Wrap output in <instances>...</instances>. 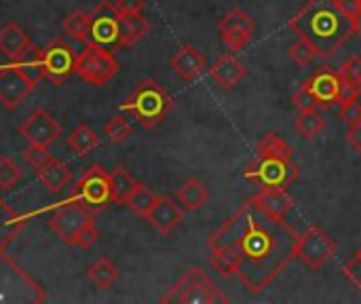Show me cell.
<instances>
[{
  "mask_svg": "<svg viewBox=\"0 0 361 304\" xmlns=\"http://www.w3.org/2000/svg\"><path fill=\"white\" fill-rule=\"evenodd\" d=\"M296 239L286 218L267 214L250 199L207 237V243L228 245L239 260V281L250 294H260L296 258Z\"/></svg>",
  "mask_w": 361,
  "mask_h": 304,
  "instance_id": "cell-1",
  "label": "cell"
},
{
  "mask_svg": "<svg viewBox=\"0 0 361 304\" xmlns=\"http://www.w3.org/2000/svg\"><path fill=\"white\" fill-rule=\"evenodd\" d=\"M290 30L311 42L322 59L332 57L353 34L351 21L338 11L336 0H307L290 17Z\"/></svg>",
  "mask_w": 361,
  "mask_h": 304,
  "instance_id": "cell-2",
  "label": "cell"
},
{
  "mask_svg": "<svg viewBox=\"0 0 361 304\" xmlns=\"http://www.w3.org/2000/svg\"><path fill=\"white\" fill-rule=\"evenodd\" d=\"M93 209L78 203H66L53 212L49 218V229L70 248L89 250L97 243L99 233L93 222Z\"/></svg>",
  "mask_w": 361,
  "mask_h": 304,
  "instance_id": "cell-3",
  "label": "cell"
},
{
  "mask_svg": "<svg viewBox=\"0 0 361 304\" xmlns=\"http://www.w3.org/2000/svg\"><path fill=\"white\" fill-rule=\"evenodd\" d=\"M171 106L173 102L169 93L157 80L146 78L129 93V97L121 104V110L129 112L142 127L152 129L169 114Z\"/></svg>",
  "mask_w": 361,
  "mask_h": 304,
  "instance_id": "cell-4",
  "label": "cell"
},
{
  "mask_svg": "<svg viewBox=\"0 0 361 304\" xmlns=\"http://www.w3.org/2000/svg\"><path fill=\"white\" fill-rule=\"evenodd\" d=\"M161 300L182 304H212L228 303L231 298L220 292V288L203 273V269H190Z\"/></svg>",
  "mask_w": 361,
  "mask_h": 304,
  "instance_id": "cell-5",
  "label": "cell"
},
{
  "mask_svg": "<svg viewBox=\"0 0 361 304\" xmlns=\"http://www.w3.org/2000/svg\"><path fill=\"white\" fill-rule=\"evenodd\" d=\"M76 74L85 83L102 87L118 74V61L110 49H104L97 44H87L82 49V53H78V57H76Z\"/></svg>",
  "mask_w": 361,
  "mask_h": 304,
  "instance_id": "cell-6",
  "label": "cell"
},
{
  "mask_svg": "<svg viewBox=\"0 0 361 304\" xmlns=\"http://www.w3.org/2000/svg\"><path fill=\"white\" fill-rule=\"evenodd\" d=\"M334 254H336L334 239L317 224L309 226L296 239L294 256H296V260H300L311 271H319L330 258H334Z\"/></svg>",
  "mask_w": 361,
  "mask_h": 304,
  "instance_id": "cell-7",
  "label": "cell"
},
{
  "mask_svg": "<svg viewBox=\"0 0 361 304\" xmlns=\"http://www.w3.org/2000/svg\"><path fill=\"white\" fill-rule=\"evenodd\" d=\"M245 180H252L262 186L271 188H288L298 178V165L294 161H283L277 157H258L245 171Z\"/></svg>",
  "mask_w": 361,
  "mask_h": 304,
  "instance_id": "cell-8",
  "label": "cell"
},
{
  "mask_svg": "<svg viewBox=\"0 0 361 304\" xmlns=\"http://www.w3.org/2000/svg\"><path fill=\"white\" fill-rule=\"evenodd\" d=\"M89 17H91V25H89L87 42L110 49V51L121 49V28H118L121 13H118V8L110 0H104L89 13Z\"/></svg>",
  "mask_w": 361,
  "mask_h": 304,
  "instance_id": "cell-9",
  "label": "cell"
},
{
  "mask_svg": "<svg viewBox=\"0 0 361 304\" xmlns=\"http://www.w3.org/2000/svg\"><path fill=\"white\" fill-rule=\"evenodd\" d=\"M74 197H76V201H80L82 205H87L93 212L104 209L108 203H112L110 174L99 165H91L78 178L76 188H74Z\"/></svg>",
  "mask_w": 361,
  "mask_h": 304,
  "instance_id": "cell-10",
  "label": "cell"
},
{
  "mask_svg": "<svg viewBox=\"0 0 361 304\" xmlns=\"http://www.w3.org/2000/svg\"><path fill=\"white\" fill-rule=\"evenodd\" d=\"M76 51L61 38H53L42 49V78L61 85L76 72Z\"/></svg>",
  "mask_w": 361,
  "mask_h": 304,
  "instance_id": "cell-11",
  "label": "cell"
},
{
  "mask_svg": "<svg viewBox=\"0 0 361 304\" xmlns=\"http://www.w3.org/2000/svg\"><path fill=\"white\" fill-rule=\"evenodd\" d=\"M38 80L21 72L15 63L0 68V104L6 110H15L34 89Z\"/></svg>",
  "mask_w": 361,
  "mask_h": 304,
  "instance_id": "cell-12",
  "label": "cell"
},
{
  "mask_svg": "<svg viewBox=\"0 0 361 304\" xmlns=\"http://www.w3.org/2000/svg\"><path fill=\"white\" fill-rule=\"evenodd\" d=\"M218 30H220V40L233 51H241L243 47H247V42L252 40L254 34V19L250 13L241 11V8H231L228 13H224L218 21Z\"/></svg>",
  "mask_w": 361,
  "mask_h": 304,
  "instance_id": "cell-13",
  "label": "cell"
},
{
  "mask_svg": "<svg viewBox=\"0 0 361 304\" xmlns=\"http://www.w3.org/2000/svg\"><path fill=\"white\" fill-rule=\"evenodd\" d=\"M19 135L27 142V144H36V146H51L59 133H61V127L59 123L53 118L51 112L38 108L34 110L21 125H19Z\"/></svg>",
  "mask_w": 361,
  "mask_h": 304,
  "instance_id": "cell-14",
  "label": "cell"
},
{
  "mask_svg": "<svg viewBox=\"0 0 361 304\" xmlns=\"http://www.w3.org/2000/svg\"><path fill=\"white\" fill-rule=\"evenodd\" d=\"M309 91L313 93V97L317 99L319 110H328L334 102H341V87H343V78L341 72L336 70H317L309 80H307Z\"/></svg>",
  "mask_w": 361,
  "mask_h": 304,
  "instance_id": "cell-15",
  "label": "cell"
},
{
  "mask_svg": "<svg viewBox=\"0 0 361 304\" xmlns=\"http://www.w3.org/2000/svg\"><path fill=\"white\" fill-rule=\"evenodd\" d=\"M184 220V209L169 197H157L152 209L146 216V222L161 235H169Z\"/></svg>",
  "mask_w": 361,
  "mask_h": 304,
  "instance_id": "cell-16",
  "label": "cell"
},
{
  "mask_svg": "<svg viewBox=\"0 0 361 304\" xmlns=\"http://www.w3.org/2000/svg\"><path fill=\"white\" fill-rule=\"evenodd\" d=\"M205 66L207 63H205L203 53L195 49L192 44H182L171 57V68L186 83H195L205 72Z\"/></svg>",
  "mask_w": 361,
  "mask_h": 304,
  "instance_id": "cell-17",
  "label": "cell"
},
{
  "mask_svg": "<svg viewBox=\"0 0 361 304\" xmlns=\"http://www.w3.org/2000/svg\"><path fill=\"white\" fill-rule=\"evenodd\" d=\"M209 74L220 89H235L245 76V66L233 53H226L218 57V61L209 68Z\"/></svg>",
  "mask_w": 361,
  "mask_h": 304,
  "instance_id": "cell-18",
  "label": "cell"
},
{
  "mask_svg": "<svg viewBox=\"0 0 361 304\" xmlns=\"http://www.w3.org/2000/svg\"><path fill=\"white\" fill-rule=\"evenodd\" d=\"M252 201L264 209L267 214L275 216V218H286L292 209H294V199L288 195L286 188H271V186H262L260 193H256L252 197Z\"/></svg>",
  "mask_w": 361,
  "mask_h": 304,
  "instance_id": "cell-19",
  "label": "cell"
},
{
  "mask_svg": "<svg viewBox=\"0 0 361 304\" xmlns=\"http://www.w3.org/2000/svg\"><path fill=\"white\" fill-rule=\"evenodd\" d=\"M36 176L49 193H61L72 182L70 167L53 154L36 169Z\"/></svg>",
  "mask_w": 361,
  "mask_h": 304,
  "instance_id": "cell-20",
  "label": "cell"
},
{
  "mask_svg": "<svg viewBox=\"0 0 361 304\" xmlns=\"http://www.w3.org/2000/svg\"><path fill=\"white\" fill-rule=\"evenodd\" d=\"M30 44H32V40L19 23L8 21L0 28V51L8 59H17L21 55V51H25Z\"/></svg>",
  "mask_w": 361,
  "mask_h": 304,
  "instance_id": "cell-21",
  "label": "cell"
},
{
  "mask_svg": "<svg viewBox=\"0 0 361 304\" xmlns=\"http://www.w3.org/2000/svg\"><path fill=\"white\" fill-rule=\"evenodd\" d=\"M118 28H121V47H133L150 32V23L142 13H121Z\"/></svg>",
  "mask_w": 361,
  "mask_h": 304,
  "instance_id": "cell-22",
  "label": "cell"
},
{
  "mask_svg": "<svg viewBox=\"0 0 361 304\" xmlns=\"http://www.w3.org/2000/svg\"><path fill=\"white\" fill-rule=\"evenodd\" d=\"M110 174V190H112V203L118 205H127L129 197L133 195V190L137 188L140 182H135V178L125 169V167H114Z\"/></svg>",
  "mask_w": 361,
  "mask_h": 304,
  "instance_id": "cell-23",
  "label": "cell"
},
{
  "mask_svg": "<svg viewBox=\"0 0 361 304\" xmlns=\"http://www.w3.org/2000/svg\"><path fill=\"white\" fill-rule=\"evenodd\" d=\"M207 250H209L212 267H214L222 277H233V275H237V271H239V260H237L235 252H233L228 245H222V243H207Z\"/></svg>",
  "mask_w": 361,
  "mask_h": 304,
  "instance_id": "cell-24",
  "label": "cell"
},
{
  "mask_svg": "<svg viewBox=\"0 0 361 304\" xmlns=\"http://www.w3.org/2000/svg\"><path fill=\"white\" fill-rule=\"evenodd\" d=\"M209 193H207V186L201 182V180H186L180 190H178V201L180 205H184L186 212H197L205 205Z\"/></svg>",
  "mask_w": 361,
  "mask_h": 304,
  "instance_id": "cell-25",
  "label": "cell"
},
{
  "mask_svg": "<svg viewBox=\"0 0 361 304\" xmlns=\"http://www.w3.org/2000/svg\"><path fill=\"white\" fill-rule=\"evenodd\" d=\"M99 146V138L97 133L87 125V123H80L72 129V133L68 135V148L78 154V157H85L89 154L91 150H95Z\"/></svg>",
  "mask_w": 361,
  "mask_h": 304,
  "instance_id": "cell-26",
  "label": "cell"
},
{
  "mask_svg": "<svg viewBox=\"0 0 361 304\" xmlns=\"http://www.w3.org/2000/svg\"><path fill=\"white\" fill-rule=\"evenodd\" d=\"M118 267L108 258H99L91 269H89V279L97 290H110L116 281H118Z\"/></svg>",
  "mask_w": 361,
  "mask_h": 304,
  "instance_id": "cell-27",
  "label": "cell"
},
{
  "mask_svg": "<svg viewBox=\"0 0 361 304\" xmlns=\"http://www.w3.org/2000/svg\"><path fill=\"white\" fill-rule=\"evenodd\" d=\"M256 150H258V157H277V159H283V161H294V152H292L290 144L279 133L262 135Z\"/></svg>",
  "mask_w": 361,
  "mask_h": 304,
  "instance_id": "cell-28",
  "label": "cell"
},
{
  "mask_svg": "<svg viewBox=\"0 0 361 304\" xmlns=\"http://www.w3.org/2000/svg\"><path fill=\"white\" fill-rule=\"evenodd\" d=\"M89 25H91V17L85 11H72L61 21L63 32L76 42H87L89 40Z\"/></svg>",
  "mask_w": 361,
  "mask_h": 304,
  "instance_id": "cell-29",
  "label": "cell"
},
{
  "mask_svg": "<svg viewBox=\"0 0 361 304\" xmlns=\"http://www.w3.org/2000/svg\"><path fill=\"white\" fill-rule=\"evenodd\" d=\"M294 127L296 131L307 138V140H313L315 135H319L324 129H326V121L324 116L317 112V110H302L296 118H294Z\"/></svg>",
  "mask_w": 361,
  "mask_h": 304,
  "instance_id": "cell-30",
  "label": "cell"
},
{
  "mask_svg": "<svg viewBox=\"0 0 361 304\" xmlns=\"http://www.w3.org/2000/svg\"><path fill=\"white\" fill-rule=\"evenodd\" d=\"M13 63L27 76H32L36 80L42 78V49H38L34 44H30L25 51H21V55L17 59H13Z\"/></svg>",
  "mask_w": 361,
  "mask_h": 304,
  "instance_id": "cell-31",
  "label": "cell"
},
{
  "mask_svg": "<svg viewBox=\"0 0 361 304\" xmlns=\"http://www.w3.org/2000/svg\"><path fill=\"white\" fill-rule=\"evenodd\" d=\"M154 201H157V195H154L146 184H137V188L133 190V195H131L129 201H127V207H129L135 216H140V218L146 220V216H148V212L152 209Z\"/></svg>",
  "mask_w": 361,
  "mask_h": 304,
  "instance_id": "cell-32",
  "label": "cell"
},
{
  "mask_svg": "<svg viewBox=\"0 0 361 304\" xmlns=\"http://www.w3.org/2000/svg\"><path fill=\"white\" fill-rule=\"evenodd\" d=\"M104 133L112 144H123L133 133V127L129 125L125 116H110L104 125Z\"/></svg>",
  "mask_w": 361,
  "mask_h": 304,
  "instance_id": "cell-33",
  "label": "cell"
},
{
  "mask_svg": "<svg viewBox=\"0 0 361 304\" xmlns=\"http://www.w3.org/2000/svg\"><path fill=\"white\" fill-rule=\"evenodd\" d=\"M21 180H23L21 167L11 157H2L0 159V190H11Z\"/></svg>",
  "mask_w": 361,
  "mask_h": 304,
  "instance_id": "cell-34",
  "label": "cell"
},
{
  "mask_svg": "<svg viewBox=\"0 0 361 304\" xmlns=\"http://www.w3.org/2000/svg\"><path fill=\"white\" fill-rule=\"evenodd\" d=\"M290 59H292L294 63H298V66H309L311 61L322 59V55H319V51H317L311 42H307L305 38H298V40L290 47Z\"/></svg>",
  "mask_w": 361,
  "mask_h": 304,
  "instance_id": "cell-35",
  "label": "cell"
},
{
  "mask_svg": "<svg viewBox=\"0 0 361 304\" xmlns=\"http://www.w3.org/2000/svg\"><path fill=\"white\" fill-rule=\"evenodd\" d=\"M341 76L347 80V83H351L355 89H360L361 91V57L360 55H351L343 66H341Z\"/></svg>",
  "mask_w": 361,
  "mask_h": 304,
  "instance_id": "cell-36",
  "label": "cell"
},
{
  "mask_svg": "<svg viewBox=\"0 0 361 304\" xmlns=\"http://www.w3.org/2000/svg\"><path fill=\"white\" fill-rule=\"evenodd\" d=\"M23 159H25V163L27 165H32L34 169H38L49 157H51V150H49V146H36V144H27V148L23 150V154H21Z\"/></svg>",
  "mask_w": 361,
  "mask_h": 304,
  "instance_id": "cell-37",
  "label": "cell"
},
{
  "mask_svg": "<svg viewBox=\"0 0 361 304\" xmlns=\"http://www.w3.org/2000/svg\"><path fill=\"white\" fill-rule=\"evenodd\" d=\"M292 104L302 112V110H319V106H317V99L313 97V93L309 91V87H307V83L292 95Z\"/></svg>",
  "mask_w": 361,
  "mask_h": 304,
  "instance_id": "cell-38",
  "label": "cell"
},
{
  "mask_svg": "<svg viewBox=\"0 0 361 304\" xmlns=\"http://www.w3.org/2000/svg\"><path fill=\"white\" fill-rule=\"evenodd\" d=\"M341 118L351 127V125H357L361 123V104L357 99H349V102H343L341 104Z\"/></svg>",
  "mask_w": 361,
  "mask_h": 304,
  "instance_id": "cell-39",
  "label": "cell"
},
{
  "mask_svg": "<svg viewBox=\"0 0 361 304\" xmlns=\"http://www.w3.org/2000/svg\"><path fill=\"white\" fill-rule=\"evenodd\" d=\"M343 273L357 290H361V250L357 254H353L351 260L343 267Z\"/></svg>",
  "mask_w": 361,
  "mask_h": 304,
  "instance_id": "cell-40",
  "label": "cell"
},
{
  "mask_svg": "<svg viewBox=\"0 0 361 304\" xmlns=\"http://www.w3.org/2000/svg\"><path fill=\"white\" fill-rule=\"evenodd\" d=\"M114 6L118 8V13H144L146 2L144 0H116Z\"/></svg>",
  "mask_w": 361,
  "mask_h": 304,
  "instance_id": "cell-41",
  "label": "cell"
},
{
  "mask_svg": "<svg viewBox=\"0 0 361 304\" xmlns=\"http://www.w3.org/2000/svg\"><path fill=\"white\" fill-rule=\"evenodd\" d=\"M336 6H338V11H341L349 21L361 11L360 0H336Z\"/></svg>",
  "mask_w": 361,
  "mask_h": 304,
  "instance_id": "cell-42",
  "label": "cell"
},
{
  "mask_svg": "<svg viewBox=\"0 0 361 304\" xmlns=\"http://www.w3.org/2000/svg\"><path fill=\"white\" fill-rule=\"evenodd\" d=\"M347 140H349V144H351L355 150H360L361 152V123H357V125H351V127H349Z\"/></svg>",
  "mask_w": 361,
  "mask_h": 304,
  "instance_id": "cell-43",
  "label": "cell"
},
{
  "mask_svg": "<svg viewBox=\"0 0 361 304\" xmlns=\"http://www.w3.org/2000/svg\"><path fill=\"white\" fill-rule=\"evenodd\" d=\"M351 28H353V34H357L361 38V11L351 19Z\"/></svg>",
  "mask_w": 361,
  "mask_h": 304,
  "instance_id": "cell-44",
  "label": "cell"
},
{
  "mask_svg": "<svg viewBox=\"0 0 361 304\" xmlns=\"http://www.w3.org/2000/svg\"><path fill=\"white\" fill-rule=\"evenodd\" d=\"M0 258H2V248H0Z\"/></svg>",
  "mask_w": 361,
  "mask_h": 304,
  "instance_id": "cell-45",
  "label": "cell"
},
{
  "mask_svg": "<svg viewBox=\"0 0 361 304\" xmlns=\"http://www.w3.org/2000/svg\"><path fill=\"white\" fill-rule=\"evenodd\" d=\"M360 6H361V0H360Z\"/></svg>",
  "mask_w": 361,
  "mask_h": 304,
  "instance_id": "cell-46",
  "label": "cell"
}]
</instances>
